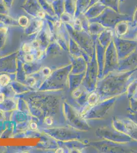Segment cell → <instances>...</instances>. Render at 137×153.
<instances>
[{"label": "cell", "mask_w": 137, "mask_h": 153, "mask_svg": "<svg viewBox=\"0 0 137 153\" xmlns=\"http://www.w3.org/2000/svg\"><path fill=\"white\" fill-rule=\"evenodd\" d=\"M32 46L33 48H39V44L38 43V42L35 41V42H33L31 46Z\"/></svg>", "instance_id": "cell-10"}, {"label": "cell", "mask_w": 137, "mask_h": 153, "mask_svg": "<svg viewBox=\"0 0 137 153\" xmlns=\"http://www.w3.org/2000/svg\"><path fill=\"white\" fill-rule=\"evenodd\" d=\"M44 122L48 126H51V125H52L53 123V120L52 117H51L50 116H47L45 118Z\"/></svg>", "instance_id": "cell-4"}, {"label": "cell", "mask_w": 137, "mask_h": 153, "mask_svg": "<svg viewBox=\"0 0 137 153\" xmlns=\"http://www.w3.org/2000/svg\"><path fill=\"white\" fill-rule=\"evenodd\" d=\"M51 70L48 68H44L42 70V73L45 76H48L51 74Z\"/></svg>", "instance_id": "cell-7"}, {"label": "cell", "mask_w": 137, "mask_h": 153, "mask_svg": "<svg viewBox=\"0 0 137 153\" xmlns=\"http://www.w3.org/2000/svg\"><path fill=\"white\" fill-rule=\"evenodd\" d=\"M5 95L3 93H0V104L4 102L5 100Z\"/></svg>", "instance_id": "cell-9"}, {"label": "cell", "mask_w": 137, "mask_h": 153, "mask_svg": "<svg viewBox=\"0 0 137 153\" xmlns=\"http://www.w3.org/2000/svg\"><path fill=\"white\" fill-rule=\"evenodd\" d=\"M31 48H32V46L27 44H24V46H23V50L25 52L27 53L30 52Z\"/></svg>", "instance_id": "cell-5"}, {"label": "cell", "mask_w": 137, "mask_h": 153, "mask_svg": "<svg viewBox=\"0 0 137 153\" xmlns=\"http://www.w3.org/2000/svg\"><path fill=\"white\" fill-rule=\"evenodd\" d=\"M35 82H36V80L33 77H30L29 78H28V79L27 80V83L31 86L34 85L35 84Z\"/></svg>", "instance_id": "cell-6"}, {"label": "cell", "mask_w": 137, "mask_h": 153, "mask_svg": "<svg viewBox=\"0 0 137 153\" xmlns=\"http://www.w3.org/2000/svg\"><path fill=\"white\" fill-rule=\"evenodd\" d=\"M43 55V52L41 51H39L37 53V59H40V58Z\"/></svg>", "instance_id": "cell-11"}, {"label": "cell", "mask_w": 137, "mask_h": 153, "mask_svg": "<svg viewBox=\"0 0 137 153\" xmlns=\"http://www.w3.org/2000/svg\"><path fill=\"white\" fill-rule=\"evenodd\" d=\"M10 82V78L7 74H2L0 76V85L7 86Z\"/></svg>", "instance_id": "cell-2"}, {"label": "cell", "mask_w": 137, "mask_h": 153, "mask_svg": "<svg viewBox=\"0 0 137 153\" xmlns=\"http://www.w3.org/2000/svg\"><path fill=\"white\" fill-rule=\"evenodd\" d=\"M56 153H63V150L61 148H59L56 150V151L55 152Z\"/></svg>", "instance_id": "cell-12"}, {"label": "cell", "mask_w": 137, "mask_h": 153, "mask_svg": "<svg viewBox=\"0 0 137 153\" xmlns=\"http://www.w3.org/2000/svg\"><path fill=\"white\" fill-rule=\"evenodd\" d=\"M24 60H25V61H26L27 62H32L34 60V56L32 54L28 53L26 55H25Z\"/></svg>", "instance_id": "cell-3"}, {"label": "cell", "mask_w": 137, "mask_h": 153, "mask_svg": "<svg viewBox=\"0 0 137 153\" xmlns=\"http://www.w3.org/2000/svg\"><path fill=\"white\" fill-rule=\"evenodd\" d=\"M39 17L42 18H44V16H45V14H44V13H43L42 12H39Z\"/></svg>", "instance_id": "cell-13"}, {"label": "cell", "mask_w": 137, "mask_h": 153, "mask_svg": "<svg viewBox=\"0 0 137 153\" xmlns=\"http://www.w3.org/2000/svg\"><path fill=\"white\" fill-rule=\"evenodd\" d=\"M99 98L98 95L95 93H93L89 95L88 98V102L90 106H94L96 105L98 102Z\"/></svg>", "instance_id": "cell-1"}, {"label": "cell", "mask_w": 137, "mask_h": 153, "mask_svg": "<svg viewBox=\"0 0 137 153\" xmlns=\"http://www.w3.org/2000/svg\"><path fill=\"white\" fill-rule=\"evenodd\" d=\"M30 127L32 130H36L38 128V126H37V124L35 122H31L30 125Z\"/></svg>", "instance_id": "cell-8"}]
</instances>
